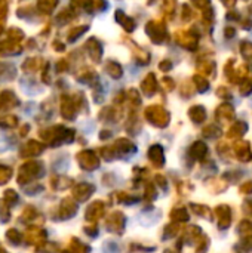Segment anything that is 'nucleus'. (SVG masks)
Masks as SVG:
<instances>
[{
    "label": "nucleus",
    "mask_w": 252,
    "mask_h": 253,
    "mask_svg": "<svg viewBox=\"0 0 252 253\" xmlns=\"http://www.w3.org/2000/svg\"><path fill=\"white\" fill-rule=\"evenodd\" d=\"M0 125H1V126L13 127V126L18 125V120H16V117H13V116H7V117H3V119L0 120Z\"/></svg>",
    "instance_id": "obj_7"
},
{
    "label": "nucleus",
    "mask_w": 252,
    "mask_h": 253,
    "mask_svg": "<svg viewBox=\"0 0 252 253\" xmlns=\"http://www.w3.org/2000/svg\"><path fill=\"white\" fill-rule=\"evenodd\" d=\"M40 65H42L40 58H28L22 64V71H25V73H34L36 70H39Z\"/></svg>",
    "instance_id": "obj_4"
},
{
    "label": "nucleus",
    "mask_w": 252,
    "mask_h": 253,
    "mask_svg": "<svg viewBox=\"0 0 252 253\" xmlns=\"http://www.w3.org/2000/svg\"><path fill=\"white\" fill-rule=\"evenodd\" d=\"M58 4V0H37V7L43 13H50Z\"/></svg>",
    "instance_id": "obj_5"
},
{
    "label": "nucleus",
    "mask_w": 252,
    "mask_h": 253,
    "mask_svg": "<svg viewBox=\"0 0 252 253\" xmlns=\"http://www.w3.org/2000/svg\"><path fill=\"white\" fill-rule=\"evenodd\" d=\"M7 39L15 40V42H19V40L24 39V31L19 30V28H16V27H12V28L7 30Z\"/></svg>",
    "instance_id": "obj_6"
},
{
    "label": "nucleus",
    "mask_w": 252,
    "mask_h": 253,
    "mask_svg": "<svg viewBox=\"0 0 252 253\" xmlns=\"http://www.w3.org/2000/svg\"><path fill=\"white\" fill-rule=\"evenodd\" d=\"M16 76V70L12 64H0V77L4 80H12Z\"/></svg>",
    "instance_id": "obj_3"
},
{
    "label": "nucleus",
    "mask_w": 252,
    "mask_h": 253,
    "mask_svg": "<svg viewBox=\"0 0 252 253\" xmlns=\"http://www.w3.org/2000/svg\"><path fill=\"white\" fill-rule=\"evenodd\" d=\"M7 13V0H0V18H4Z\"/></svg>",
    "instance_id": "obj_8"
},
{
    "label": "nucleus",
    "mask_w": 252,
    "mask_h": 253,
    "mask_svg": "<svg viewBox=\"0 0 252 253\" xmlns=\"http://www.w3.org/2000/svg\"><path fill=\"white\" fill-rule=\"evenodd\" d=\"M1 33H3V25L0 24V34H1Z\"/></svg>",
    "instance_id": "obj_9"
},
{
    "label": "nucleus",
    "mask_w": 252,
    "mask_h": 253,
    "mask_svg": "<svg viewBox=\"0 0 252 253\" xmlns=\"http://www.w3.org/2000/svg\"><path fill=\"white\" fill-rule=\"evenodd\" d=\"M19 105V99L12 90H3L0 93V107L3 108H15Z\"/></svg>",
    "instance_id": "obj_2"
},
{
    "label": "nucleus",
    "mask_w": 252,
    "mask_h": 253,
    "mask_svg": "<svg viewBox=\"0 0 252 253\" xmlns=\"http://www.w3.org/2000/svg\"><path fill=\"white\" fill-rule=\"evenodd\" d=\"M22 52V47L19 44V42H15V40H4L0 43V53L4 55V56H13V55H18Z\"/></svg>",
    "instance_id": "obj_1"
}]
</instances>
